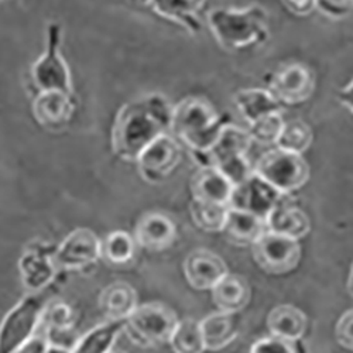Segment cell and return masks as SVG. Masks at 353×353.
Returning a JSON list of instances; mask_svg holds the SVG:
<instances>
[{
  "label": "cell",
  "instance_id": "cell-41",
  "mask_svg": "<svg viewBox=\"0 0 353 353\" xmlns=\"http://www.w3.org/2000/svg\"><path fill=\"white\" fill-rule=\"evenodd\" d=\"M347 292L353 297V263L349 270V277H347Z\"/></svg>",
  "mask_w": 353,
  "mask_h": 353
},
{
  "label": "cell",
  "instance_id": "cell-4",
  "mask_svg": "<svg viewBox=\"0 0 353 353\" xmlns=\"http://www.w3.org/2000/svg\"><path fill=\"white\" fill-rule=\"evenodd\" d=\"M63 27L52 21L47 27L46 48L32 65V83L39 92L74 94L72 78L68 63L61 54Z\"/></svg>",
  "mask_w": 353,
  "mask_h": 353
},
{
  "label": "cell",
  "instance_id": "cell-3",
  "mask_svg": "<svg viewBox=\"0 0 353 353\" xmlns=\"http://www.w3.org/2000/svg\"><path fill=\"white\" fill-rule=\"evenodd\" d=\"M228 123L208 99L188 97L174 105L170 133L176 141H183L199 163Z\"/></svg>",
  "mask_w": 353,
  "mask_h": 353
},
{
  "label": "cell",
  "instance_id": "cell-23",
  "mask_svg": "<svg viewBox=\"0 0 353 353\" xmlns=\"http://www.w3.org/2000/svg\"><path fill=\"white\" fill-rule=\"evenodd\" d=\"M233 102L249 125L269 114L283 113V105L268 90L261 88L238 91L233 97Z\"/></svg>",
  "mask_w": 353,
  "mask_h": 353
},
{
  "label": "cell",
  "instance_id": "cell-33",
  "mask_svg": "<svg viewBox=\"0 0 353 353\" xmlns=\"http://www.w3.org/2000/svg\"><path fill=\"white\" fill-rule=\"evenodd\" d=\"M43 319L47 323L48 331L64 332L74 325L75 311L67 303L57 301L54 304L47 305Z\"/></svg>",
  "mask_w": 353,
  "mask_h": 353
},
{
  "label": "cell",
  "instance_id": "cell-7",
  "mask_svg": "<svg viewBox=\"0 0 353 353\" xmlns=\"http://www.w3.org/2000/svg\"><path fill=\"white\" fill-rule=\"evenodd\" d=\"M179 322L175 312L167 305L149 303L139 305L128 318L125 331L139 346H156L170 342Z\"/></svg>",
  "mask_w": 353,
  "mask_h": 353
},
{
  "label": "cell",
  "instance_id": "cell-18",
  "mask_svg": "<svg viewBox=\"0 0 353 353\" xmlns=\"http://www.w3.org/2000/svg\"><path fill=\"white\" fill-rule=\"evenodd\" d=\"M192 201L229 207L233 185L215 167H199L190 181Z\"/></svg>",
  "mask_w": 353,
  "mask_h": 353
},
{
  "label": "cell",
  "instance_id": "cell-22",
  "mask_svg": "<svg viewBox=\"0 0 353 353\" xmlns=\"http://www.w3.org/2000/svg\"><path fill=\"white\" fill-rule=\"evenodd\" d=\"M98 304L108 321H128L139 307L137 292L129 283L116 281L101 291Z\"/></svg>",
  "mask_w": 353,
  "mask_h": 353
},
{
  "label": "cell",
  "instance_id": "cell-5",
  "mask_svg": "<svg viewBox=\"0 0 353 353\" xmlns=\"http://www.w3.org/2000/svg\"><path fill=\"white\" fill-rule=\"evenodd\" d=\"M47 305L44 292L27 294L6 314L0 323V353H17L34 336Z\"/></svg>",
  "mask_w": 353,
  "mask_h": 353
},
{
  "label": "cell",
  "instance_id": "cell-25",
  "mask_svg": "<svg viewBox=\"0 0 353 353\" xmlns=\"http://www.w3.org/2000/svg\"><path fill=\"white\" fill-rule=\"evenodd\" d=\"M266 232L264 222L253 215L236 210H228L222 234L234 246H252Z\"/></svg>",
  "mask_w": 353,
  "mask_h": 353
},
{
  "label": "cell",
  "instance_id": "cell-38",
  "mask_svg": "<svg viewBox=\"0 0 353 353\" xmlns=\"http://www.w3.org/2000/svg\"><path fill=\"white\" fill-rule=\"evenodd\" d=\"M283 5L296 16L305 17L315 10V0H285Z\"/></svg>",
  "mask_w": 353,
  "mask_h": 353
},
{
  "label": "cell",
  "instance_id": "cell-15",
  "mask_svg": "<svg viewBox=\"0 0 353 353\" xmlns=\"http://www.w3.org/2000/svg\"><path fill=\"white\" fill-rule=\"evenodd\" d=\"M57 272L52 253L43 246L26 249L19 259L20 279L30 294L43 292L55 280Z\"/></svg>",
  "mask_w": 353,
  "mask_h": 353
},
{
  "label": "cell",
  "instance_id": "cell-1",
  "mask_svg": "<svg viewBox=\"0 0 353 353\" xmlns=\"http://www.w3.org/2000/svg\"><path fill=\"white\" fill-rule=\"evenodd\" d=\"M172 108L168 98L153 92L125 103L110 130V147L116 157L136 163L159 137L170 133Z\"/></svg>",
  "mask_w": 353,
  "mask_h": 353
},
{
  "label": "cell",
  "instance_id": "cell-9",
  "mask_svg": "<svg viewBox=\"0 0 353 353\" xmlns=\"http://www.w3.org/2000/svg\"><path fill=\"white\" fill-rule=\"evenodd\" d=\"M181 145L170 133L154 140L136 160L137 171L149 184H161L180 165Z\"/></svg>",
  "mask_w": 353,
  "mask_h": 353
},
{
  "label": "cell",
  "instance_id": "cell-39",
  "mask_svg": "<svg viewBox=\"0 0 353 353\" xmlns=\"http://www.w3.org/2000/svg\"><path fill=\"white\" fill-rule=\"evenodd\" d=\"M338 101L349 110L353 113V79L341 88L338 92Z\"/></svg>",
  "mask_w": 353,
  "mask_h": 353
},
{
  "label": "cell",
  "instance_id": "cell-10",
  "mask_svg": "<svg viewBox=\"0 0 353 353\" xmlns=\"http://www.w3.org/2000/svg\"><path fill=\"white\" fill-rule=\"evenodd\" d=\"M58 270H82L101 260V238L88 228L74 229L52 253Z\"/></svg>",
  "mask_w": 353,
  "mask_h": 353
},
{
  "label": "cell",
  "instance_id": "cell-8",
  "mask_svg": "<svg viewBox=\"0 0 353 353\" xmlns=\"http://www.w3.org/2000/svg\"><path fill=\"white\" fill-rule=\"evenodd\" d=\"M252 254L261 270L280 276L292 272L299 266L301 245L297 241L266 230L252 245Z\"/></svg>",
  "mask_w": 353,
  "mask_h": 353
},
{
  "label": "cell",
  "instance_id": "cell-42",
  "mask_svg": "<svg viewBox=\"0 0 353 353\" xmlns=\"http://www.w3.org/2000/svg\"><path fill=\"white\" fill-rule=\"evenodd\" d=\"M110 353H125V352H113V350H112Z\"/></svg>",
  "mask_w": 353,
  "mask_h": 353
},
{
  "label": "cell",
  "instance_id": "cell-24",
  "mask_svg": "<svg viewBox=\"0 0 353 353\" xmlns=\"http://www.w3.org/2000/svg\"><path fill=\"white\" fill-rule=\"evenodd\" d=\"M211 291L214 304L222 312L239 314L250 301V285L238 274L228 273Z\"/></svg>",
  "mask_w": 353,
  "mask_h": 353
},
{
  "label": "cell",
  "instance_id": "cell-31",
  "mask_svg": "<svg viewBox=\"0 0 353 353\" xmlns=\"http://www.w3.org/2000/svg\"><path fill=\"white\" fill-rule=\"evenodd\" d=\"M229 207L216 203L191 201L190 214L194 223L208 233H221L226 221Z\"/></svg>",
  "mask_w": 353,
  "mask_h": 353
},
{
  "label": "cell",
  "instance_id": "cell-21",
  "mask_svg": "<svg viewBox=\"0 0 353 353\" xmlns=\"http://www.w3.org/2000/svg\"><path fill=\"white\" fill-rule=\"evenodd\" d=\"M205 349L219 350L238 338L241 321L238 314L216 311L199 321Z\"/></svg>",
  "mask_w": 353,
  "mask_h": 353
},
{
  "label": "cell",
  "instance_id": "cell-20",
  "mask_svg": "<svg viewBox=\"0 0 353 353\" xmlns=\"http://www.w3.org/2000/svg\"><path fill=\"white\" fill-rule=\"evenodd\" d=\"M252 143L253 141L246 129L228 123L222 129L212 149L202 157L198 164L199 167H214L215 164L233 157L248 156Z\"/></svg>",
  "mask_w": 353,
  "mask_h": 353
},
{
  "label": "cell",
  "instance_id": "cell-6",
  "mask_svg": "<svg viewBox=\"0 0 353 353\" xmlns=\"http://www.w3.org/2000/svg\"><path fill=\"white\" fill-rule=\"evenodd\" d=\"M253 172L283 195L301 190L310 180V165L304 156L272 149L253 167Z\"/></svg>",
  "mask_w": 353,
  "mask_h": 353
},
{
  "label": "cell",
  "instance_id": "cell-28",
  "mask_svg": "<svg viewBox=\"0 0 353 353\" xmlns=\"http://www.w3.org/2000/svg\"><path fill=\"white\" fill-rule=\"evenodd\" d=\"M136 241L125 230H113L101 239V260L114 268H123L136 257Z\"/></svg>",
  "mask_w": 353,
  "mask_h": 353
},
{
  "label": "cell",
  "instance_id": "cell-16",
  "mask_svg": "<svg viewBox=\"0 0 353 353\" xmlns=\"http://www.w3.org/2000/svg\"><path fill=\"white\" fill-rule=\"evenodd\" d=\"M133 238L136 245L149 252H164L170 249L176 239V228L174 222L159 212L143 215L136 226Z\"/></svg>",
  "mask_w": 353,
  "mask_h": 353
},
{
  "label": "cell",
  "instance_id": "cell-40",
  "mask_svg": "<svg viewBox=\"0 0 353 353\" xmlns=\"http://www.w3.org/2000/svg\"><path fill=\"white\" fill-rule=\"evenodd\" d=\"M47 353H72L71 350H68L65 346L63 345H55V343H50L48 346V352Z\"/></svg>",
  "mask_w": 353,
  "mask_h": 353
},
{
  "label": "cell",
  "instance_id": "cell-12",
  "mask_svg": "<svg viewBox=\"0 0 353 353\" xmlns=\"http://www.w3.org/2000/svg\"><path fill=\"white\" fill-rule=\"evenodd\" d=\"M285 196L253 172L246 181L233 188L229 208L246 212L266 222L273 210Z\"/></svg>",
  "mask_w": 353,
  "mask_h": 353
},
{
  "label": "cell",
  "instance_id": "cell-14",
  "mask_svg": "<svg viewBox=\"0 0 353 353\" xmlns=\"http://www.w3.org/2000/svg\"><path fill=\"white\" fill-rule=\"evenodd\" d=\"M228 273L225 260L208 249L190 252L184 261V274L188 284L199 291L212 290Z\"/></svg>",
  "mask_w": 353,
  "mask_h": 353
},
{
  "label": "cell",
  "instance_id": "cell-32",
  "mask_svg": "<svg viewBox=\"0 0 353 353\" xmlns=\"http://www.w3.org/2000/svg\"><path fill=\"white\" fill-rule=\"evenodd\" d=\"M284 126L283 113H273L266 117H261L257 122L249 125L248 133L252 141L263 145L276 144Z\"/></svg>",
  "mask_w": 353,
  "mask_h": 353
},
{
  "label": "cell",
  "instance_id": "cell-26",
  "mask_svg": "<svg viewBox=\"0 0 353 353\" xmlns=\"http://www.w3.org/2000/svg\"><path fill=\"white\" fill-rule=\"evenodd\" d=\"M307 315L297 307L284 304L272 310L268 316V327L272 336L287 341H300L307 331Z\"/></svg>",
  "mask_w": 353,
  "mask_h": 353
},
{
  "label": "cell",
  "instance_id": "cell-36",
  "mask_svg": "<svg viewBox=\"0 0 353 353\" xmlns=\"http://www.w3.org/2000/svg\"><path fill=\"white\" fill-rule=\"evenodd\" d=\"M335 336L341 346L353 350V308L339 318L335 327Z\"/></svg>",
  "mask_w": 353,
  "mask_h": 353
},
{
  "label": "cell",
  "instance_id": "cell-37",
  "mask_svg": "<svg viewBox=\"0 0 353 353\" xmlns=\"http://www.w3.org/2000/svg\"><path fill=\"white\" fill-rule=\"evenodd\" d=\"M51 341L47 334H37L28 341L17 353H47Z\"/></svg>",
  "mask_w": 353,
  "mask_h": 353
},
{
  "label": "cell",
  "instance_id": "cell-13",
  "mask_svg": "<svg viewBox=\"0 0 353 353\" xmlns=\"http://www.w3.org/2000/svg\"><path fill=\"white\" fill-rule=\"evenodd\" d=\"M34 121L47 132H64L74 119L75 102L72 95L61 92H39L32 103Z\"/></svg>",
  "mask_w": 353,
  "mask_h": 353
},
{
  "label": "cell",
  "instance_id": "cell-29",
  "mask_svg": "<svg viewBox=\"0 0 353 353\" xmlns=\"http://www.w3.org/2000/svg\"><path fill=\"white\" fill-rule=\"evenodd\" d=\"M314 132L308 123L300 119L284 122L276 147L280 150L303 156L312 144Z\"/></svg>",
  "mask_w": 353,
  "mask_h": 353
},
{
  "label": "cell",
  "instance_id": "cell-35",
  "mask_svg": "<svg viewBox=\"0 0 353 353\" xmlns=\"http://www.w3.org/2000/svg\"><path fill=\"white\" fill-rule=\"evenodd\" d=\"M315 10L334 20H342L353 13V0H316Z\"/></svg>",
  "mask_w": 353,
  "mask_h": 353
},
{
  "label": "cell",
  "instance_id": "cell-17",
  "mask_svg": "<svg viewBox=\"0 0 353 353\" xmlns=\"http://www.w3.org/2000/svg\"><path fill=\"white\" fill-rule=\"evenodd\" d=\"M288 196L290 195H287L273 210L264 225H266V230L272 233L300 242L310 233L311 221L301 208L290 201Z\"/></svg>",
  "mask_w": 353,
  "mask_h": 353
},
{
  "label": "cell",
  "instance_id": "cell-19",
  "mask_svg": "<svg viewBox=\"0 0 353 353\" xmlns=\"http://www.w3.org/2000/svg\"><path fill=\"white\" fill-rule=\"evenodd\" d=\"M159 17L181 26L190 34L201 33L203 23L199 12L203 9L202 0H152L145 2Z\"/></svg>",
  "mask_w": 353,
  "mask_h": 353
},
{
  "label": "cell",
  "instance_id": "cell-30",
  "mask_svg": "<svg viewBox=\"0 0 353 353\" xmlns=\"http://www.w3.org/2000/svg\"><path fill=\"white\" fill-rule=\"evenodd\" d=\"M170 345L175 353H203V350H207L199 321L192 318L180 321L170 339Z\"/></svg>",
  "mask_w": 353,
  "mask_h": 353
},
{
  "label": "cell",
  "instance_id": "cell-2",
  "mask_svg": "<svg viewBox=\"0 0 353 353\" xmlns=\"http://www.w3.org/2000/svg\"><path fill=\"white\" fill-rule=\"evenodd\" d=\"M218 44L229 52L261 47L270 39L269 13L259 6L215 8L205 17Z\"/></svg>",
  "mask_w": 353,
  "mask_h": 353
},
{
  "label": "cell",
  "instance_id": "cell-27",
  "mask_svg": "<svg viewBox=\"0 0 353 353\" xmlns=\"http://www.w3.org/2000/svg\"><path fill=\"white\" fill-rule=\"evenodd\" d=\"M126 321H106L86 332L71 350L72 353H110L117 338L125 331Z\"/></svg>",
  "mask_w": 353,
  "mask_h": 353
},
{
  "label": "cell",
  "instance_id": "cell-11",
  "mask_svg": "<svg viewBox=\"0 0 353 353\" xmlns=\"http://www.w3.org/2000/svg\"><path fill=\"white\" fill-rule=\"evenodd\" d=\"M315 74L301 63L280 67L270 78L268 91L281 105H300L307 102L315 91Z\"/></svg>",
  "mask_w": 353,
  "mask_h": 353
},
{
  "label": "cell",
  "instance_id": "cell-34",
  "mask_svg": "<svg viewBox=\"0 0 353 353\" xmlns=\"http://www.w3.org/2000/svg\"><path fill=\"white\" fill-rule=\"evenodd\" d=\"M250 353H303L299 341H287L277 336H268L256 341Z\"/></svg>",
  "mask_w": 353,
  "mask_h": 353
}]
</instances>
